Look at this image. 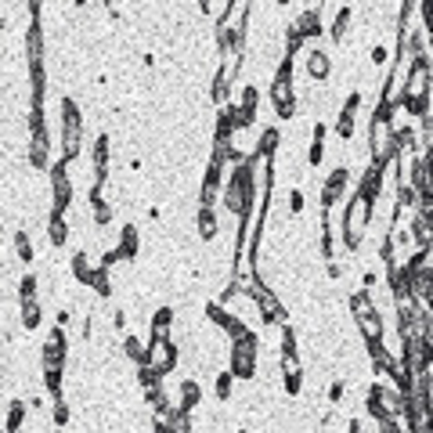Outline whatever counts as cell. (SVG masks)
<instances>
[{
  "mask_svg": "<svg viewBox=\"0 0 433 433\" xmlns=\"http://www.w3.org/2000/svg\"><path fill=\"white\" fill-rule=\"evenodd\" d=\"M98 267H101V260H98V256H87V249H80V253L73 256V278H76L80 286H90V278H94Z\"/></svg>",
  "mask_w": 433,
  "mask_h": 433,
  "instance_id": "2e32d148",
  "label": "cell"
},
{
  "mask_svg": "<svg viewBox=\"0 0 433 433\" xmlns=\"http://www.w3.org/2000/svg\"><path fill=\"white\" fill-rule=\"evenodd\" d=\"M195 228H199L202 242L216 239V231H221V224H216V209H209V206H199V216H195Z\"/></svg>",
  "mask_w": 433,
  "mask_h": 433,
  "instance_id": "7402d4cb",
  "label": "cell"
},
{
  "mask_svg": "<svg viewBox=\"0 0 433 433\" xmlns=\"http://www.w3.org/2000/svg\"><path fill=\"white\" fill-rule=\"evenodd\" d=\"M15 253H19L22 264L33 260V239H29V231H15Z\"/></svg>",
  "mask_w": 433,
  "mask_h": 433,
  "instance_id": "836d02e7",
  "label": "cell"
},
{
  "mask_svg": "<svg viewBox=\"0 0 433 433\" xmlns=\"http://www.w3.org/2000/svg\"><path fill=\"white\" fill-rule=\"evenodd\" d=\"M293 26H296L307 40H318V36L325 33V26H321V8H318V4H307V8L293 19Z\"/></svg>",
  "mask_w": 433,
  "mask_h": 433,
  "instance_id": "4fadbf2b",
  "label": "cell"
},
{
  "mask_svg": "<svg viewBox=\"0 0 433 433\" xmlns=\"http://www.w3.org/2000/svg\"><path fill=\"white\" fill-rule=\"evenodd\" d=\"M51 422L54 426H69V405H66V397L51 401Z\"/></svg>",
  "mask_w": 433,
  "mask_h": 433,
  "instance_id": "f35d334b",
  "label": "cell"
},
{
  "mask_svg": "<svg viewBox=\"0 0 433 433\" xmlns=\"http://www.w3.org/2000/svg\"><path fill=\"white\" fill-rule=\"evenodd\" d=\"M275 4H282V8H286V4H289V0H275Z\"/></svg>",
  "mask_w": 433,
  "mask_h": 433,
  "instance_id": "816d5d0a",
  "label": "cell"
},
{
  "mask_svg": "<svg viewBox=\"0 0 433 433\" xmlns=\"http://www.w3.org/2000/svg\"><path fill=\"white\" fill-rule=\"evenodd\" d=\"M271 105H275L278 120H293L296 116V90H293V80L286 76H271V90H267Z\"/></svg>",
  "mask_w": 433,
  "mask_h": 433,
  "instance_id": "52a82bcc",
  "label": "cell"
},
{
  "mask_svg": "<svg viewBox=\"0 0 433 433\" xmlns=\"http://www.w3.org/2000/svg\"><path fill=\"white\" fill-rule=\"evenodd\" d=\"M108 152H113V141L108 134H98L94 145H90V167H94V181H108Z\"/></svg>",
  "mask_w": 433,
  "mask_h": 433,
  "instance_id": "9c48e42d",
  "label": "cell"
},
{
  "mask_svg": "<svg viewBox=\"0 0 433 433\" xmlns=\"http://www.w3.org/2000/svg\"><path fill=\"white\" fill-rule=\"evenodd\" d=\"M307 76H311L314 83H325V80H329V76H333V54L321 51V47L307 51Z\"/></svg>",
  "mask_w": 433,
  "mask_h": 433,
  "instance_id": "30bf717a",
  "label": "cell"
},
{
  "mask_svg": "<svg viewBox=\"0 0 433 433\" xmlns=\"http://www.w3.org/2000/svg\"><path fill=\"white\" fill-rule=\"evenodd\" d=\"M87 289H94L101 300H108V296H113V267H108L105 260H101V267L94 271V278H90V286Z\"/></svg>",
  "mask_w": 433,
  "mask_h": 433,
  "instance_id": "d4e9b609",
  "label": "cell"
},
{
  "mask_svg": "<svg viewBox=\"0 0 433 433\" xmlns=\"http://www.w3.org/2000/svg\"><path fill=\"white\" fill-rule=\"evenodd\" d=\"M66 358H69V336H66V325L54 321V329H51L47 343L40 347V365H43V372H54V368H66Z\"/></svg>",
  "mask_w": 433,
  "mask_h": 433,
  "instance_id": "277c9868",
  "label": "cell"
},
{
  "mask_svg": "<svg viewBox=\"0 0 433 433\" xmlns=\"http://www.w3.org/2000/svg\"><path fill=\"white\" fill-rule=\"evenodd\" d=\"M209 98L216 101V108H221V105H228L231 101V80L221 73V69H216V76H213V87H209Z\"/></svg>",
  "mask_w": 433,
  "mask_h": 433,
  "instance_id": "f546056e",
  "label": "cell"
},
{
  "mask_svg": "<svg viewBox=\"0 0 433 433\" xmlns=\"http://www.w3.org/2000/svg\"><path fill=\"white\" fill-rule=\"evenodd\" d=\"M343 394H347V383H343V379H336V383L329 387V401H333V405H340V401H343Z\"/></svg>",
  "mask_w": 433,
  "mask_h": 433,
  "instance_id": "7bdbcfd3",
  "label": "cell"
},
{
  "mask_svg": "<svg viewBox=\"0 0 433 433\" xmlns=\"http://www.w3.org/2000/svg\"><path fill=\"white\" fill-rule=\"evenodd\" d=\"M120 4H123V0H105V8H108V15H113V19H120Z\"/></svg>",
  "mask_w": 433,
  "mask_h": 433,
  "instance_id": "681fc988",
  "label": "cell"
},
{
  "mask_svg": "<svg viewBox=\"0 0 433 433\" xmlns=\"http://www.w3.org/2000/svg\"><path fill=\"white\" fill-rule=\"evenodd\" d=\"M289 213H293V216H296V213H303V192H300V188H293V192H289Z\"/></svg>",
  "mask_w": 433,
  "mask_h": 433,
  "instance_id": "b9f144b4",
  "label": "cell"
},
{
  "mask_svg": "<svg viewBox=\"0 0 433 433\" xmlns=\"http://www.w3.org/2000/svg\"><path fill=\"white\" fill-rule=\"evenodd\" d=\"M347 307H350V318L358 321V318H365V314H372V311H379L375 307V289H358V293H350V300H347Z\"/></svg>",
  "mask_w": 433,
  "mask_h": 433,
  "instance_id": "e0dca14e",
  "label": "cell"
},
{
  "mask_svg": "<svg viewBox=\"0 0 433 433\" xmlns=\"http://www.w3.org/2000/svg\"><path fill=\"white\" fill-rule=\"evenodd\" d=\"M383 401H387V387H383V383H372L368 394H365V412H368L372 419H383V415H387V405H383Z\"/></svg>",
  "mask_w": 433,
  "mask_h": 433,
  "instance_id": "d6986e66",
  "label": "cell"
},
{
  "mask_svg": "<svg viewBox=\"0 0 433 433\" xmlns=\"http://www.w3.org/2000/svg\"><path fill=\"white\" fill-rule=\"evenodd\" d=\"M303 47H307V36H303V33L289 22V26H286V54H289V58H296V54H300Z\"/></svg>",
  "mask_w": 433,
  "mask_h": 433,
  "instance_id": "d6a6232c",
  "label": "cell"
},
{
  "mask_svg": "<svg viewBox=\"0 0 433 433\" xmlns=\"http://www.w3.org/2000/svg\"><path fill=\"white\" fill-rule=\"evenodd\" d=\"M26 62H29V69L43 66V22H29V33H26Z\"/></svg>",
  "mask_w": 433,
  "mask_h": 433,
  "instance_id": "9a60e30c",
  "label": "cell"
},
{
  "mask_svg": "<svg viewBox=\"0 0 433 433\" xmlns=\"http://www.w3.org/2000/svg\"><path fill=\"white\" fill-rule=\"evenodd\" d=\"M350 199V170L347 167H336L321 184V209H336L340 202Z\"/></svg>",
  "mask_w": 433,
  "mask_h": 433,
  "instance_id": "8992f818",
  "label": "cell"
},
{
  "mask_svg": "<svg viewBox=\"0 0 433 433\" xmlns=\"http://www.w3.org/2000/svg\"><path fill=\"white\" fill-rule=\"evenodd\" d=\"M73 206V177H69V159L58 155L51 162V213H66Z\"/></svg>",
  "mask_w": 433,
  "mask_h": 433,
  "instance_id": "3957f363",
  "label": "cell"
},
{
  "mask_svg": "<svg viewBox=\"0 0 433 433\" xmlns=\"http://www.w3.org/2000/svg\"><path fill=\"white\" fill-rule=\"evenodd\" d=\"M350 19H354V11H350V4H343V8L336 11L333 26H329V36H333V43H347V29H350Z\"/></svg>",
  "mask_w": 433,
  "mask_h": 433,
  "instance_id": "4316f807",
  "label": "cell"
},
{
  "mask_svg": "<svg viewBox=\"0 0 433 433\" xmlns=\"http://www.w3.org/2000/svg\"><path fill=\"white\" fill-rule=\"evenodd\" d=\"M47 242L54 249H62L69 242V224H66V213H51L47 216Z\"/></svg>",
  "mask_w": 433,
  "mask_h": 433,
  "instance_id": "ac0fdd59",
  "label": "cell"
},
{
  "mask_svg": "<svg viewBox=\"0 0 433 433\" xmlns=\"http://www.w3.org/2000/svg\"><path fill=\"white\" fill-rule=\"evenodd\" d=\"M83 4H87V0H76V8H83Z\"/></svg>",
  "mask_w": 433,
  "mask_h": 433,
  "instance_id": "f5cc1de1",
  "label": "cell"
},
{
  "mask_svg": "<svg viewBox=\"0 0 433 433\" xmlns=\"http://www.w3.org/2000/svg\"><path fill=\"white\" fill-rule=\"evenodd\" d=\"M174 307H159L155 314H152V329H148V336H174Z\"/></svg>",
  "mask_w": 433,
  "mask_h": 433,
  "instance_id": "ffe728a7",
  "label": "cell"
},
{
  "mask_svg": "<svg viewBox=\"0 0 433 433\" xmlns=\"http://www.w3.org/2000/svg\"><path fill=\"white\" fill-rule=\"evenodd\" d=\"M422 303H426V307H429V311H433V289H429V296H426V300H422Z\"/></svg>",
  "mask_w": 433,
  "mask_h": 433,
  "instance_id": "f907efd6",
  "label": "cell"
},
{
  "mask_svg": "<svg viewBox=\"0 0 433 433\" xmlns=\"http://www.w3.org/2000/svg\"><path fill=\"white\" fill-rule=\"evenodd\" d=\"M358 329H361L365 343H368V340H383V336H387V325H383V318H379V311H372V314L358 318Z\"/></svg>",
  "mask_w": 433,
  "mask_h": 433,
  "instance_id": "44dd1931",
  "label": "cell"
},
{
  "mask_svg": "<svg viewBox=\"0 0 433 433\" xmlns=\"http://www.w3.org/2000/svg\"><path fill=\"white\" fill-rule=\"evenodd\" d=\"M278 361H282V375H289V372H303V368H300V354H296V350H282V358H278Z\"/></svg>",
  "mask_w": 433,
  "mask_h": 433,
  "instance_id": "60d3db41",
  "label": "cell"
},
{
  "mask_svg": "<svg viewBox=\"0 0 433 433\" xmlns=\"http://www.w3.org/2000/svg\"><path fill=\"white\" fill-rule=\"evenodd\" d=\"M375 282H379V275H375V271L368 267V271H365V275H361V286H365V289H372Z\"/></svg>",
  "mask_w": 433,
  "mask_h": 433,
  "instance_id": "c3c4849f",
  "label": "cell"
},
{
  "mask_svg": "<svg viewBox=\"0 0 433 433\" xmlns=\"http://www.w3.org/2000/svg\"><path fill=\"white\" fill-rule=\"evenodd\" d=\"M325 271H329V278H333V282L343 278V264H340V260H329V267H325Z\"/></svg>",
  "mask_w": 433,
  "mask_h": 433,
  "instance_id": "f6af8a7d",
  "label": "cell"
},
{
  "mask_svg": "<svg viewBox=\"0 0 433 433\" xmlns=\"http://www.w3.org/2000/svg\"><path fill=\"white\" fill-rule=\"evenodd\" d=\"M29 167H33V170H51V137H47V123L29 130Z\"/></svg>",
  "mask_w": 433,
  "mask_h": 433,
  "instance_id": "ba28073f",
  "label": "cell"
},
{
  "mask_svg": "<svg viewBox=\"0 0 433 433\" xmlns=\"http://www.w3.org/2000/svg\"><path fill=\"white\" fill-rule=\"evenodd\" d=\"M202 405V383L195 375H184L181 383H177V408H184V412H195Z\"/></svg>",
  "mask_w": 433,
  "mask_h": 433,
  "instance_id": "7c38bea8",
  "label": "cell"
},
{
  "mask_svg": "<svg viewBox=\"0 0 433 433\" xmlns=\"http://www.w3.org/2000/svg\"><path fill=\"white\" fill-rule=\"evenodd\" d=\"M19 303H22V318H19V321H22V329L33 333L36 325H40V318H43V314H40V300H19Z\"/></svg>",
  "mask_w": 433,
  "mask_h": 433,
  "instance_id": "1f68e13d",
  "label": "cell"
},
{
  "mask_svg": "<svg viewBox=\"0 0 433 433\" xmlns=\"http://www.w3.org/2000/svg\"><path fill=\"white\" fill-rule=\"evenodd\" d=\"M181 361V350L174 343V336H148V365L159 368L162 375H170Z\"/></svg>",
  "mask_w": 433,
  "mask_h": 433,
  "instance_id": "5b68a950",
  "label": "cell"
},
{
  "mask_svg": "<svg viewBox=\"0 0 433 433\" xmlns=\"http://www.w3.org/2000/svg\"><path fill=\"white\" fill-rule=\"evenodd\" d=\"M116 249L123 253V260H134V256H137V249H141V235H137V228H134V224H123Z\"/></svg>",
  "mask_w": 433,
  "mask_h": 433,
  "instance_id": "603a6c76",
  "label": "cell"
},
{
  "mask_svg": "<svg viewBox=\"0 0 433 433\" xmlns=\"http://www.w3.org/2000/svg\"><path fill=\"white\" fill-rule=\"evenodd\" d=\"M33 405H26L22 397H15L11 405H8V419H4V433H22V422H26V412H29Z\"/></svg>",
  "mask_w": 433,
  "mask_h": 433,
  "instance_id": "cb8c5ba5",
  "label": "cell"
},
{
  "mask_svg": "<svg viewBox=\"0 0 433 433\" xmlns=\"http://www.w3.org/2000/svg\"><path fill=\"white\" fill-rule=\"evenodd\" d=\"M387 62H390L387 47H383V43H375V47H372V66H387Z\"/></svg>",
  "mask_w": 433,
  "mask_h": 433,
  "instance_id": "ee69618b",
  "label": "cell"
},
{
  "mask_svg": "<svg viewBox=\"0 0 433 433\" xmlns=\"http://www.w3.org/2000/svg\"><path fill=\"white\" fill-rule=\"evenodd\" d=\"M239 105L246 108V113H253V116H256V105H260V87H256V83L242 87V98H239Z\"/></svg>",
  "mask_w": 433,
  "mask_h": 433,
  "instance_id": "e575fe53",
  "label": "cell"
},
{
  "mask_svg": "<svg viewBox=\"0 0 433 433\" xmlns=\"http://www.w3.org/2000/svg\"><path fill=\"white\" fill-rule=\"evenodd\" d=\"M278 141H282L278 127H264V130L256 134V155H275V152H278Z\"/></svg>",
  "mask_w": 433,
  "mask_h": 433,
  "instance_id": "f1b7e54d",
  "label": "cell"
},
{
  "mask_svg": "<svg viewBox=\"0 0 433 433\" xmlns=\"http://www.w3.org/2000/svg\"><path fill=\"white\" fill-rule=\"evenodd\" d=\"M40 11H43V0H29V22H40Z\"/></svg>",
  "mask_w": 433,
  "mask_h": 433,
  "instance_id": "7dc6e473",
  "label": "cell"
},
{
  "mask_svg": "<svg viewBox=\"0 0 433 433\" xmlns=\"http://www.w3.org/2000/svg\"><path fill=\"white\" fill-rule=\"evenodd\" d=\"M282 387H286L289 397H300V394H303V372H289V375H282Z\"/></svg>",
  "mask_w": 433,
  "mask_h": 433,
  "instance_id": "ab89813d",
  "label": "cell"
},
{
  "mask_svg": "<svg viewBox=\"0 0 433 433\" xmlns=\"http://www.w3.org/2000/svg\"><path fill=\"white\" fill-rule=\"evenodd\" d=\"M231 4H235V0H209L206 15H209L213 22H224V19H228V11H231Z\"/></svg>",
  "mask_w": 433,
  "mask_h": 433,
  "instance_id": "74e56055",
  "label": "cell"
},
{
  "mask_svg": "<svg viewBox=\"0 0 433 433\" xmlns=\"http://www.w3.org/2000/svg\"><path fill=\"white\" fill-rule=\"evenodd\" d=\"M123 354H127L134 365H145V361H148V343L137 340V336H123Z\"/></svg>",
  "mask_w": 433,
  "mask_h": 433,
  "instance_id": "4dcf8cb0",
  "label": "cell"
},
{
  "mask_svg": "<svg viewBox=\"0 0 433 433\" xmlns=\"http://www.w3.org/2000/svg\"><path fill=\"white\" fill-rule=\"evenodd\" d=\"M83 152V123H73V127H62V137H58V155L62 159H76Z\"/></svg>",
  "mask_w": 433,
  "mask_h": 433,
  "instance_id": "5bb4252c",
  "label": "cell"
},
{
  "mask_svg": "<svg viewBox=\"0 0 433 433\" xmlns=\"http://www.w3.org/2000/svg\"><path fill=\"white\" fill-rule=\"evenodd\" d=\"M321 159H325V123L318 120V123L311 127V148H307V162H311V167H318Z\"/></svg>",
  "mask_w": 433,
  "mask_h": 433,
  "instance_id": "484cf974",
  "label": "cell"
},
{
  "mask_svg": "<svg viewBox=\"0 0 433 433\" xmlns=\"http://www.w3.org/2000/svg\"><path fill=\"white\" fill-rule=\"evenodd\" d=\"M221 192H224V188H216V184H202V188H199V206L216 209V202H221Z\"/></svg>",
  "mask_w": 433,
  "mask_h": 433,
  "instance_id": "8d00e7d4",
  "label": "cell"
},
{
  "mask_svg": "<svg viewBox=\"0 0 433 433\" xmlns=\"http://www.w3.org/2000/svg\"><path fill=\"white\" fill-rule=\"evenodd\" d=\"M311 4H318V8H321V0H311Z\"/></svg>",
  "mask_w": 433,
  "mask_h": 433,
  "instance_id": "db71d44e",
  "label": "cell"
},
{
  "mask_svg": "<svg viewBox=\"0 0 433 433\" xmlns=\"http://www.w3.org/2000/svg\"><path fill=\"white\" fill-rule=\"evenodd\" d=\"M101 188H105V184H101V181H94V184H90V192H87V202H90V213H94V224H98V228H108L116 213H113V206L105 202Z\"/></svg>",
  "mask_w": 433,
  "mask_h": 433,
  "instance_id": "8fae6325",
  "label": "cell"
},
{
  "mask_svg": "<svg viewBox=\"0 0 433 433\" xmlns=\"http://www.w3.org/2000/svg\"><path fill=\"white\" fill-rule=\"evenodd\" d=\"M235 372L231 368H224V372H216V383H213V394H216V401H231V394H235Z\"/></svg>",
  "mask_w": 433,
  "mask_h": 433,
  "instance_id": "83f0119b",
  "label": "cell"
},
{
  "mask_svg": "<svg viewBox=\"0 0 433 433\" xmlns=\"http://www.w3.org/2000/svg\"><path fill=\"white\" fill-rule=\"evenodd\" d=\"M36 286H40V278L33 275V271H26L22 282H19V300H36Z\"/></svg>",
  "mask_w": 433,
  "mask_h": 433,
  "instance_id": "d590c367",
  "label": "cell"
},
{
  "mask_svg": "<svg viewBox=\"0 0 433 433\" xmlns=\"http://www.w3.org/2000/svg\"><path fill=\"white\" fill-rule=\"evenodd\" d=\"M372 216H375V202H372L361 188H354L350 199L343 202V216H340V228H343V231H340V242H343L347 253H358V249H361Z\"/></svg>",
  "mask_w": 433,
  "mask_h": 433,
  "instance_id": "6da1fadb",
  "label": "cell"
},
{
  "mask_svg": "<svg viewBox=\"0 0 433 433\" xmlns=\"http://www.w3.org/2000/svg\"><path fill=\"white\" fill-rule=\"evenodd\" d=\"M256 358H260V340L256 333L242 336V340H228V368L239 379H253L256 375Z\"/></svg>",
  "mask_w": 433,
  "mask_h": 433,
  "instance_id": "7a4b0ae2",
  "label": "cell"
},
{
  "mask_svg": "<svg viewBox=\"0 0 433 433\" xmlns=\"http://www.w3.org/2000/svg\"><path fill=\"white\" fill-rule=\"evenodd\" d=\"M113 329H116V333L127 329V311H116V314H113Z\"/></svg>",
  "mask_w": 433,
  "mask_h": 433,
  "instance_id": "bcb514c9",
  "label": "cell"
}]
</instances>
